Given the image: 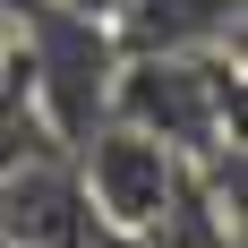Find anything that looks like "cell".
Returning <instances> with one entry per match:
<instances>
[{
	"mask_svg": "<svg viewBox=\"0 0 248 248\" xmlns=\"http://www.w3.org/2000/svg\"><path fill=\"white\" fill-rule=\"evenodd\" d=\"M103 248H137V240H103Z\"/></svg>",
	"mask_w": 248,
	"mask_h": 248,
	"instance_id": "ba28073f",
	"label": "cell"
},
{
	"mask_svg": "<svg viewBox=\"0 0 248 248\" xmlns=\"http://www.w3.org/2000/svg\"><path fill=\"white\" fill-rule=\"evenodd\" d=\"M111 120L146 128L180 163L240 146V51H128L111 77Z\"/></svg>",
	"mask_w": 248,
	"mask_h": 248,
	"instance_id": "7a4b0ae2",
	"label": "cell"
},
{
	"mask_svg": "<svg viewBox=\"0 0 248 248\" xmlns=\"http://www.w3.org/2000/svg\"><path fill=\"white\" fill-rule=\"evenodd\" d=\"M111 43L128 51H240V0H120Z\"/></svg>",
	"mask_w": 248,
	"mask_h": 248,
	"instance_id": "5b68a950",
	"label": "cell"
},
{
	"mask_svg": "<svg viewBox=\"0 0 248 248\" xmlns=\"http://www.w3.org/2000/svg\"><path fill=\"white\" fill-rule=\"evenodd\" d=\"M69 9H86V17H111V9H120V0H69Z\"/></svg>",
	"mask_w": 248,
	"mask_h": 248,
	"instance_id": "52a82bcc",
	"label": "cell"
},
{
	"mask_svg": "<svg viewBox=\"0 0 248 248\" xmlns=\"http://www.w3.org/2000/svg\"><path fill=\"white\" fill-rule=\"evenodd\" d=\"M137 248H240V205H223L197 171H180V188L163 197V214L137 231Z\"/></svg>",
	"mask_w": 248,
	"mask_h": 248,
	"instance_id": "8992f818",
	"label": "cell"
},
{
	"mask_svg": "<svg viewBox=\"0 0 248 248\" xmlns=\"http://www.w3.org/2000/svg\"><path fill=\"white\" fill-rule=\"evenodd\" d=\"M0 248H17V240H0Z\"/></svg>",
	"mask_w": 248,
	"mask_h": 248,
	"instance_id": "9c48e42d",
	"label": "cell"
},
{
	"mask_svg": "<svg viewBox=\"0 0 248 248\" xmlns=\"http://www.w3.org/2000/svg\"><path fill=\"white\" fill-rule=\"evenodd\" d=\"M0 240H17V248H103V240H120V231L94 223L69 154L34 146L17 163H0Z\"/></svg>",
	"mask_w": 248,
	"mask_h": 248,
	"instance_id": "277c9868",
	"label": "cell"
},
{
	"mask_svg": "<svg viewBox=\"0 0 248 248\" xmlns=\"http://www.w3.org/2000/svg\"><path fill=\"white\" fill-rule=\"evenodd\" d=\"M0 17H9V60H17L26 111L69 154L86 128L111 120V77H120L111 17H86L69 0H0Z\"/></svg>",
	"mask_w": 248,
	"mask_h": 248,
	"instance_id": "6da1fadb",
	"label": "cell"
},
{
	"mask_svg": "<svg viewBox=\"0 0 248 248\" xmlns=\"http://www.w3.org/2000/svg\"><path fill=\"white\" fill-rule=\"evenodd\" d=\"M69 163H77V188H86V205H94V223L120 231V240H137V231L163 214V197L180 188V171H188L171 146H154L146 128H128V120L86 128V137L69 146Z\"/></svg>",
	"mask_w": 248,
	"mask_h": 248,
	"instance_id": "3957f363",
	"label": "cell"
}]
</instances>
